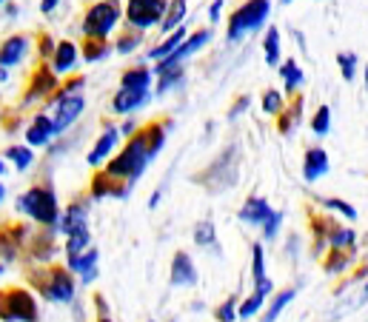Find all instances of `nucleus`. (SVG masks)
I'll use <instances>...</instances> for the list:
<instances>
[{
  "instance_id": "nucleus-1",
  "label": "nucleus",
  "mask_w": 368,
  "mask_h": 322,
  "mask_svg": "<svg viewBox=\"0 0 368 322\" xmlns=\"http://www.w3.org/2000/svg\"><path fill=\"white\" fill-rule=\"evenodd\" d=\"M163 143H166V128L160 123H148V126L137 128L129 137V143L123 145V151L117 157L106 160V172L103 174L112 177L114 183L123 180V189L131 191L134 183L143 177L146 166L151 163V160L157 157V151L163 148Z\"/></svg>"
},
{
  "instance_id": "nucleus-2",
  "label": "nucleus",
  "mask_w": 368,
  "mask_h": 322,
  "mask_svg": "<svg viewBox=\"0 0 368 322\" xmlns=\"http://www.w3.org/2000/svg\"><path fill=\"white\" fill-rule=\"evenodd\" d=\"M18 211L32 217L35 223H43V226H55L60 220V206H58V197L49 186H32L26 194H21Z\"/></svg>"
},
{
  "instance_id": "nucleus-3",
  "label": "nucleus",
  "mask_w": 368,
  "mask_h": 322,
  "mask_svg": "<svg viewBox=\"0 0 368 322\" xmlns=\"http://www.w3.org/2000/svg\"><path fill=\"white\" fill-rule=\"evenodd\" d=\"M269 15H271V4H269V0H246L243 6H237V9L232 12L226 38H229L232 43H237L240 38H246V35L263 29L266 21H269Z\"/></svg>"
},
{
  "instance_id": "nucleus-4",
  "label": "nucleus",
  "mask_w": 368,
  "mask_h": 322,
  "mask_svg": "<svg viewBox=\"0 0 368 322\" xmlns=\"http://www.w3.org/2000/svg\"><path fill=\"white\" fill-rule=\"evenodd\" d=\"M120 18H123V12H120L117 4H106V0H97V4L89 6L86 18H83V35H86V38H103V40H106V38L117 29Z\"/></svg>"
},
{
  "instance_id": "nucleus-5",
  "label": "nucleus",
  "mask_w": 368,
  "mask_h": 322,
  "mask_svg": "<svg viewBox=\"0 0 368 322\" xmlns=\"http://www.w3.org/2000/svg\"><path fill=\"white\" fill-rule=\"evenodd\" d=\"M0 316L6 322H38V302L23 288H9L0 294Z\"/></svg>"
},
{
  "instance_id": "nucleus-6",
  "label": "nucleus",
  "mask_w": 368,
  "mask_h": 322,
  "mask_svg": "<svg viewBox=\"0 0 368 322\" xmlns=\"http://www.w3.org/2000/svg\"><path fill=\"white\" fill-rule=\"evenodd\" d=\"M166 0H129L126 4V23L134 32H146L157 26L166 15Z\"/></svg>"
},
{
  "instance_id": "nucleus-7",
  "label": "nucleus",
  "mask_w": 368,
  "mask_h": 322,
  "mask_svg": "<svg viewBox=\"0 0 368 322\" xmlns=\"http://www.w3.org/2000/svg\"><path fill=\"white\" fill-rule=\"evenodd\" d=\"M209 40H212V29H197L195 35H186V40H183V43H180V46H177L166 60H160V63L151 69V74H157V77H160V74H166V72L180 69V66H183V60H189L192 55H197Z\"/></svg>"
},
{
  "instance_id": "nucleus-8",
  "label": "nucleus",
  "mask_w": 368,
  "mask_h": 322,
  "mask_svg": "<svg viewBox=\"0 0 368 322\" xmlns=\"http://www.w3.org/2000/svg\"><path fill=\"white\" fill-rule=\"evenodd\" d=\"M40 291L52 302H72L75 299V279L69 277L66 268H52L49 277L40 282Z\"/></svg>"
},
{
  "instance_id": "nucleus-9",
  "label": "nucleus",
  "mask_w": 368,
  "mask_h": 322,
  "mask_svg": "<svg viewBox=\"0 0 368 322\" xmlns=\"http://www.w3.org/2000/svg\"><path fill=\"white\" fill-rule=\"evenodd\" d=\"M86 109V100L83 94H72V97H60L55 100V117H52V126H55V134H63Z\"/></svg>"
},
{
  "instance_id": "nucleus-10",
  "label": "nucleus",
  "mask_w": 368,
  "mask_h": 322,
  "mask_svg": "<svg viewBox=\"0 0 368 322\" xmlns=\"http://www.w3.org/2000/svg\"><path fill=\"white\" fill-rule=\"evenodd\" d=\"M58 74L49 69V66H38L35 69V74H32V80H29V89H26V103H32V100H43V97H49V94H55L58 91Z\"/></svg>"
},
{
  "instance_id": "nucleus-11",
  "label": "nucleus",
  "mask_w": 368,
  "mask_h": 322,
  "mask_svg": "<svg viewBox=\"0 0 368 322\" xmlns=\"http://www.w3.org/2000/svg\"><path fill=\"white\" fill-rule=\"evenodd\" d=\"M148 100H151V91L148 89H120L112 97V111H117V114H134L143 106H148Z\"/></svg>"
},
{
  "instance_id": "nucleus-12",
  "label": "nucleus",
  "mask_w": 368,
  "mask_h": 322,
  "mask_svg": "<svg viewBox=\"0 0 368 322\" xmlns=\"http://www.w3.org/2000/svg\"><path fill=\"white\" fill-rule=\"evenodd\" d=\"M77 57H80V49H77L72 40H60V43L55 46L52 57H49V60H52L49 69H52L55 74H69V72H75Z\"/></svg>"
},
{
  "instance_id": "nucleus-13",
  "label": "nucleus",
  "mask_w": 368,
  "mask_h": 322,
  "mask_svg": "<svg viewBox=\"0 0 368 322\" xmlns=\"http://www.w3.org/2000/svg\"><path fill=\"white\" fill-rule=\"evenodd\" d=\"M197 282V268L192 262V257L186 251H177L171 260V285L177 288H189Z\"/></svg>"
},
{
  "instance_id": "nucleus-14",
  "label": "nucleus",
  "mask_w": 368,
  "mask_h": 322,
  "mask_svg": "<svg viewBox=\"0 0 368 322\" xmlns=\"http://www.w3.org/2000/svg\"><path fill=\"white\" fill-rule=\"evenodd\" d=\"M29 52V38L26 35H12L0 43V69H12L18 66Z\"/></svg>"
},
{
  "instance_id": "nucleus-15",
  "label": "nucleus",
  "mask_w": 368,
  "mask_h": 322,
  "mask_svg": "<svg viewBox=\"0 0 368 322\" xmlns=\"http://www.w3.org/2000/svg\"><path fill=\"white\" fill-rule=\"evenodd\" d=\"M117 143H120V128H114V126H112V128H106V131L100 134V140L94 143V148L86 154L89 166H94V169H97V166H103L106 160L112 157V151L117 148Z\"/></svg>"
},
{
  "instance_id": "nucleus-16",
  "label": "nucleus",
  "mask_w": 368,
  "mask_h": 322,
  "mask_svg": "<svg viewBox=\"0 0 368 322\" xmlns=\"http://www.w3.org/2000/svg\"><path fill=\"white\" fill-rule=\"evenodd\" d=\"M55 137H58V134H55L52 117H46V114H38V117L32 120V126L26 128V143H29V148H46Z\"/></svg>"
},
{
  "instance_id": "nucleus-17",
  "label": "nucleus",
  "mask_w": 368,
  "mask_h": 322,
  "mask_svg": "<svg viewBox=\"0 0 368 322\" xmlns=\"http://www.w3.org/2000/svg\"><path fill=\"white\" fill-rule=\"evenodd\" d=\"M325 174H328V154H325V148H308L305 157H303V177L308 183H314V180H320Z\"/></svg>"
},
{
  "instance_id": "nucleus-18",
  "label": "nucleus",
  "mask_w": 368,
  "mask_h": 322,
  "mask_svg": "<svg viewBox=\"0 0 368 322\" xmlns=\"http://www.w3.org/2000/svg\"><path fill=\"white\" fill-rule=\"evenodd\" d=\"M269 214H271L269 200H263V197H249V200L243 203V209H240L237 217H240L243 223H249V226H263Z\"/></svg>"
},
{
  "instance_id": "nucleus-19",
  "label": "nucleus",
  "mask_w": 368,
  "mask_h": 322,
  "mask_svg": "<svg viewBox=\"0 0 368 322\" xmlns=\"http://www.w3.org/2000/svg\"><path fill=\"white\" fill-rule=\"evenodd\" d=\"M83 228H89V211H86V203H72V206L66 209L63 220H60V231L69 237V234L83 231Z\"/></svg>"
},
{
  "instance_id": "nucleus-20",
  "label": "nucleus",
  "mask_w": 368,
  "mask_h": 322,
  "mask_svg": "<svg viewBox=\"0 0 368 322\" xmlns=\"http://www.w3.org/2000/svg\"><path fill=\"white\" fill-rule=\"evenodd\" d=\"M69 271H77L83 277V282H92L97 277V248H89L80 257L69 260Z\"/></svg>"
},
{
  "instance_id": "nucleus-21",
  "label": "nucleus",
  "mask_w": 368,
  "mask_h": 322,
  "mask_svg": "<svg viewBox=\"0 0 368 322\" xmlns=\"http://www.w3.org/2000/svg\"><path fill=\"white\" fill-rule=\"evenodd\" d=\"M186 35H189V32H186V26H177L174 32H168V35H166V40L148 52V60H157V63H160V60H166V57H168V55H171L183 40H186Z\"/></svg>"
},
{
  "instance_id": "nucleus-22",
  "label": "nucleus",
  "mask_w": 368,
  "mask_h": 322,
  "mask_svg": "<svg viewBox=\"0 0 368 322\" xmlns=\"http://www.w3.org/2000/svg\"><path fill=\"white\" fill-rule=\"evenodd\" d=\"M151 69L148 66H131L120 77V89H148L151 91Z\"/></svg>"
},
{
  "instance_id": "nucleus-23",
  "label": "nucleus",
  "mask_w": 368,
  "mask_h": 322,
  "mask_svg": "<svg viewBox=\"0 0 368 322\" xmlns=\"http://www.w3.org/2000/svg\"><path fill=\"white\" fill-rule=\"evenodd\" d=\"M183 18H186V0H171V4L166 6V15L160 21V29L163 35L174 32L177 26H183Z\"/></svg>"
},
{
  "instance_id": "nucleus-24",
  "label": "nucleus",
  "mask_w": 368,
  "mask_h": 322,
  "mask_svg": "<svg viewBox=\"0 0 368 322\" xmlns=\"http://www.w3.org/2000/svg\"><path fill=\"white\" fill-rule=\"evenodd\" d=\"M109 55H112V43L109 40H103V38H86L83 40V57H86V63H100Z\"/></svg>"
},
{
  "instance_id": "nucleus-25",
  "label": "nucleus",
  "mask_w": 368,
  "mask_h": 322,
  "mask_svg": "<svg viewBox=\"0 0 368 322\" xmlns=\"http://www.w3.org/2000/svg\"><path fill=\"white\" fill-rule=\"evenodd\" d=\"M280 77L286 80V91L288 94H294L300 86H303V69H300V63L291 57V60H286L283 66H280Z\"/></svg>"
},
{
  "instance_id": "nucleus-26",
  "label": "nucleus",
  "mask_w": 368,
  "mask_h": 322,
  "mask_svg": "<svg viewBox=\"0 0 368 322\" xmlns=\"http://www.w3.org/2000/svg\"><path fill=\"white\" fill-rule=\"evenodd\" d=\"M89 243H92V234H89V228L69 234V237H66V257H69V260L80 257L83 251H89Z\"/></svg>"
},
{
  "instance_id": "nucleus-27",
  "label": "nucleus",
  "mask_w": 368,
  "mask_h": 322,
  "mask_svg": "<svg viewBox=\"0 0 368 322\" xmlns=\"http://www.w3.org/2000/svg\"><path fill=\"white\" fill-rule=\"evenodd\" d=\"M6 160H9V163H15L18 172H26V169H32V163H35V154H32L29 145H12V148L6 151Z\"/></svg>"
},
{
  "instance_id": "nucleus-28",
  "label": "nucleus",
  "mask_w": 368,
  "mask_h": 322,
  "mask_svg": "<svg viewBox=\"0 0 368 322\" xmlns=\"http://www.w3.org/2000/svg\"><path fill=\"white\" fill-rule=\"evenodd\" d=\"M263 52H266V63H269V66H280V32H277V26H271V29L266 32Z\"/></svg>"
},
{
  "instance_id": "nucleus-29",
  "label": "nucleus",
  "mask_w": 368,
  "mask_h": 322,
  "mask_svg": "<svg viewBox=\"0 0 368 322\" xmlns=\"http://www.w3.org/2000/svg\"><path fill=\"white\" fill-rule=\"evenodd\" d=\"M300 106H303L300 97H297L294 106H283V111H280V131H291L300 123Z\"/></svg>"
},
{
  "instance_id": "nucleus-30",
  "label": "nucleus",
  "mask_w": 368,
  "mask_h": 322,
  "mask_svg": "<svg viewBox=\"0 0 368 322\" xmlns=\"http://www.w3.org/2000/svg\"><path fill=\"white\" fill-rule=\"evenodd\" d=\"M337 63H340L342 80L351 83V80L357 77V55H354V52H340V55H337Z\"/></svg>"
},
{
  "instance_id": "nucleus-31",
  "label": "nucleus",
  "mask_w": 368,
  "mask_h": 322,
  "mask_svg": "<svg viewBox=\"0 0 368 322\" xmlns=\"http://www.w3.org/2000/svg\"><path fill=\"white\" fill-rule=\"evenodd\" d=\"M311 128H314L317 137H325V134L331 131V109H328V106H320V109H317V114H314V120H311Z\"/></svg>"
},
{
  "instance_id": "nucleus-32",
  "label": "nucleus",
  "mask_w": 368,
  "mask_h": 322,
  "mask_svg": "<svg viewBox=\"0 0 368 322\" xmlns=\"http://www.w3.org/2000/svg\"><path fill=\"white\" fill-rule=\"evenodd\" d=\"M294 294H297L294 288H288V291L277 294V296H274V302H271V308H269V313L263 316V322H274V319L280 316V311H283V308H286V305H288V302L294 299Z\"/></svg>"
},
{
  "instance_id": "nucleus-33",
  "label": "nucleus",
  "mask_w": 368,
  "mask_h": 322,
  "mask_svg": "<svg viewBox=\"0 0 368 322\" xmlns=\"http://www.w3.org/2000/svg\"><path fill=\"white\" fill-rule=\"evenodd\" d=\"M140 40H143V38H140V32H134V29H129L126 35H120V38H117V43H114V49H117L120 55H131V52H134V49L140 46Z\"/></svg>"
},
{
  "instance_id": "nucleus-34",
  "label": "nucleus",
  "mask_w": 368,
  "mask_h": 322,
  "mask_svg": "<svg viewBox=\"0 0 368 322\" xmlns=\"http://www.w3.org/2000/svg\"><path fill=\"white\" fill-rule=\"evenodd\" d=\"M263 302H266V294H260V291H254L240 308H237V316H243V319H249V316H254L260 308H263Z\"/></svg>"
},
{
  "instance_id": "nucleus-35",
  "label": "nucleus",
  "mask_w": 368,
  "mask_h": 322,
  "mask_svg": "<svg viewBox=\"0 0 368 322\" xmlns=\"http://www.w3.org/2000/svg\"><path fill=\"white\" fill-rule=\"evenodd\" d=\"M157 80H160V86H157V94H166V91H171L174 86H180V83H183V69L166 72V74H160Z\"/></svg>"
},
{
  "instance_id": "nucleus-36",
  "label": "nucleus",
  "mask_w": 368,
  "mask_h": 322,
  "mask_svg": "<svg viewBox=\"0 0 368 322\" xmlns=\"http://www.w3.org/2000/svg\"><path fill=\"white\" fill-rule=\"evenodd\" d=\"M325 209H331V211H340L345 220H357V209L354 206H348V203H342V200H334V197H323L320 200Z\"/></svg>"
},
{
  "instance_id": "nucleus-37",
  "label": "nucleus",
  "mask_w": 368,
  "mask_h": 322,
  "mask_svg": "<svg viewBox=\"0 0 368 322\" xmlns=\"http://www.w3.org/2000/svg\"><path fill=\"white\" fill-rule=\"evenodd\" d=\"M263 111H266V114H280V111H283V94L274 91V89H269V91L263 94Z\"/></svg>"
},
{
  "instance_id": "nucleus-38",
  "label": "nucleus",
  "mask_w": 368,
  "mask_h": 322,
  "mask_svg": "<svg viewBox=\"0 0 368 322\" xmlns=\"http://www.w3.org/2000/svg\"><path fill=\"white\" fill-rule=\"evenodd\" d=\"M195 243H197V245H215V226H212V220H203V223L197 226Z\"/></svg>"
},
{
  "instance_id": "nucleus-39",
  "label": "nucleus",
  "mask_w": 368,
  "mask_h": 322,
  "mask_svg": "<svg viewBox=\"0 0 368 322\" xmlns=\"http://www.w3.org/2000/svg\"><path fill=\"white\" fill-rule=\"evenodd\" d=\"M251 254H254V265H251V277H254V282H260V279H266V257H263V245L257 243V245L251 248Z\"/></svg>"
},
{
  "instance_id": "nucleus-40",
  "label": "nucleus",
  "mask_w": 368,
  "mask_h": 322,
  "mask_svg": "<svg viewBox=\"0 0 368 322\" xmlns=\"http://www.w3.org/2000/svg\"><path fill=\"white\" fill-rule=\"evenodd\" d=\"M280 223H283V211H271V214L266 217V223H263V237H266V240H274L277 231H280Z\"/></svg>"
},
{
  "instance_id": "nucleus-41",
  "label": "nucleus",
  "mask_w": 368,
  "mask_h": 322,
  "mask_svg": "<svg viewBox=\"0 0 368 322\" xmlns=\"http://www.w3.org/2000/svg\"><path fill=\"white\" fill-rule=\"evenodd\" d=\"M354 243V231H334V237H331V245L334 248H345V245H351Z\"/></svg>"
},
{
  "instance_id": "nucleus-42",
  "label": "nucleus",
  "mask_w": 368,
  "mask_h": 322,
  "mask_svg": "<svg viewBox=\"0 0 368 322\" xmlns=\"http://www.w3.org/2000/svg\"><path fill=\"white\" fill-rule=\"evenodd\" d=\"M237 316V311H234V299H229V302H223L220 308H217V319L220 322H232Z\"/></svg>"
},
{
  "instance_id": "nucleus-43",
  "label": "nucleus",
  "mask_w": 368,
  "mask_h": 322,
  "mask_svg": "<svg viewBox=\"0 0 368 322\" xmlns=\"http://www.w3.org/2000/svg\"><path fill=\"white\" fill-rule=\"evenodd\" d=\"M55 46H58V43H52V38H49V35H43V38H40V43H38V52H40V57H52Z\"/></svg>"
},
{
  "instance_id": "nucleus-44",
  "label": "nucleus",
  "mask_w": 368,
  "mask_h": 322,
  "mask_svg": "<svg viewBox=\"0 0 368 322\" xmlns=\"http://www.w3.org/2000/svg\"><path fill=\"white\" fill-rule=\"evenodd\" d=\"M249 103H251V97H249V94H243V97H240V100H237V103L232 106V111H229V120H234V117H240V114L246 111V106H249Z\"/></svg>"
},
{
  "instance_id": "nucleus-45",
  "label": "nucleus",
  "mask_w": 368,
  "mask_h": 322,
  "mask_svg": "<svg viewBox=\"0 0 368 322\" xmlns=\"http://www.w3.org/2000/svg\"><path fill=\"white\" fill-rule=\"evenodd\" d=\"M223 4H226V0H215V4L209 6V21H212V23H220V12H223Z\"/></svg>"
},
{
  "instance_id": "nucleus-46",
  "label": "nucleus",
  "mask_w": 368,
  "mask_h": 322,
  "mask_svg": "<svg viewBox=\"0 0 368 322\" xmlns=\"http://www.w3.org/2000/svg\"><path fill=\"white\" fill-rule=\"evenodd\" d=\"M58 4H60V0H40V12L43 15H52L58 9Z\"/></svg>"
},
{
  "instance_id": "nucleus-47",
  "label": "nucleus",
  "mask_w": 368,
  "mask_h": 322,
  "mask_svg": "<svg viewBox=\"0 0 368 322\" xmlns=\"http://www.w3.org/2000/svg\"><path fill=\"white\" fill-rule=\"evenodd\" d=\"M134 131H137V126H134V120H129V123L123 126V131H120V134H126V137H131Z\"/></svg>"
},
{
  "instance_id": "nucleus-48",
  "label": "nucleus",
  "mask_w": 368,
  "mask_h": 322,
  "mask_svg": "<svg viewBox=\"0 0 368 322\" xmlns=\"http://www.w3.org/2000/svg\"><path fill=\"white\" fill-rule=\"evenodd\" d=\"M6 77H9V69H0V83H4Z\"/></svg>"
},
{
  "instance_id": "nucleus-49",
  "label": "nucleus",
  "mask_w": 368,
  "mask_h": 322,
  "mask_svg": "<svg viewBox=\"0 0 368 322\" xmlns=\"http://www.w3.org/2000/svg\"><path fill=\"white\" fill-rule=\"evenodd\" d=\"M6 174V160H0V177Z\"/></svg>"
},
{
  "instance_id": "nucleus-50",
  "label": "nucleus",
  "mask_w": 368,
  "mask_h": 322,
  "mask_svg": "<svg viewBox=\"0 0 368 322\" xmlns=\"http://www.w3.org/2000/svg\"><path fill=\"white\" fill-rule=\"evenodd\" d=\"M4 197H6V189H4V183H0V203H4Z\"/></svg>"
},
{
  "instance_id": "nucleus-51",
  "label": "nucleus",
  "mask_w": 368,
  "mask_h": 322,
  "mask_svg": "<svg viewBox=\"0 0 368 322\" xmlns=\"http://www.w3.org/2000/svg\"><path fill=\"white\" fill-rule=\"evenodd\" d=\"M0 277H4V265H0Z\"/></svg>"
},
{
  "instance_id": "nucleus-52",
  "label": "nucleus",
  "mask_w": 368,
  "mask_h": 322,
  "mask_svg": "<svg viewBox=\"0 0 368 322\" xmlns=\"http://www.w3.org/2000/svg\"><path fill=\"white\" fill-rule=\"evenodd\" d=\"M280 4H291V0H280Z\"/></svg>"
},
{
  "instance_id": "nucleus-53",
  "label": "nucleus",
  "mask_w": 368,
  "mask_h": 322,
  "mask_svg": "<svg viewBox=\"0 0 368 322\" xmlns=\"http://www.w3.org/2000/svg\"><path fill=\"white\" fill-rule=\"evenodd\" d=\"M100 322H112V319H106V316H103V319H100Z\"/></svg>"
},
{
  "instance_id": "nucleus-54",
  "label": "nucleus",
  "mask_w": 368,
  "mask_h": 322,
  "mask_svg": "<svg viewBox=\"0 0 368 322\" xmlns=\"http://www.w3.org/2000/svg\"><path fill=\"white\" fill-rule=\"evenodd\" d=\"M106 4H117V0H106Z\"/></svg>"
},
{
  "instance_id": "nucleus-55",
  "label": "nucleus",
  "mask_w": 368,
  "mask_h": 322,
  "mask_svg": "<svg viewBox=\"0 0 368 322\" xmlns=\"http://www.w3.org/2000/svg\"><path fill=\"white\" fill-rule=\"evenodd\" d=\"M4 4H6V0H0V6H4Z\"/></svg>"
},
{
  "instance_id": "nucleus-56",
  "label": "nucleus",
  "mask_w": 368,
  "mask_h": 322,
  "mask_svg": "<svg viewBox=\"0 0 368 322\" xmlns=\"http://www.w3.org/2000/svg\"><path fill=\"white\" fill-rule=\"evenodd\" d=\"M171 322H174V319H171Z\"/></svg>"
}]
</instances>
